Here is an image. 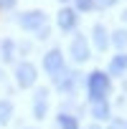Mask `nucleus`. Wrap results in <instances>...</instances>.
<instances>
[{"instance_id": "f257e3e1", "label": "nucleus", "mask_w": 127, "mask_h": 129, "mask_svg": "<svg viewBox=\"0 0 127 129\" xmlns=\"http://www.w3.org/2000/svg\"><path fill=\"white\" fill-rule=\"evenodd\" d=\"M87 91H89V99L92 101H99V99H107L109 91H112V84H109V76L104 71H92L89 79H87Z\"/></svg>"}, {"instance_id": "f03ea898", "label": "nucleus", "mask_w": 127, "mask_h": 129, "mask_svg": "<svg viewBox=\"0 0 127 129\" xmlns=\"http://www.w3.org/2000/svg\"><path fill=\"white\" fill-rule=\"evenodd\" d=\"M36 79H38V71H36L33 63H28V61L18 63V69H15V81H18L23 89L33 86V84H36Z\"/></svg>"}, {"instance_id": "7ed1b4c3", "label": "nucleus", "mask_w": 127, "mask_h": 129, "mask_svg": "<svg viewBox=\"0 0 127 129\" xmlns=\"http://www.w3.org/2000/svg\"><path fill=\"white\" fill-rule=\"evenodd\" d=\"M18 23H20L23 30H41L43 23H46V15H43L41 10H28V13H23V15L18 18Z\"/></svg>"}, {"instance_id": "20e7f679", "label": "nucleus", "mask_w": 127, "mask_h": 129, "mask_svg": "<svg viewBox=\"0 0 127 129\" xmlns=\"http://www.w3.org/2000/svg\"><path fill=\"white\" fill-rule=\"evenodd\" d=\"M43 69H46L51 76H56V74L64 69V53H61L58 48H53V51H48V53L43 56Z\"/></svg>"}, {"instance_id": "39448f33", "label": "nucleus", "mask_w": 127, "mask_h": 129, "mask_svg": "<svg viewBox=\"0 0 127 129\" xmlns=\"http://www.w3.org/2000/svg\"><path fill=\"white\" fill-rule=\"evenodd\" d=\"M89 56H92L89 43L84 41V36H76V38L71 41V58H74L76 63H84V61H89Z\"/></svg>"}, {"instance_id": "423d86ee", "label": "nucleus", "mask_w": 127, "mask_h": 129, "mask_svg": "<svg viewBox=\"0 0 127 129\" xmlns=\"http://www.w3.org/2000/svg\"><path fill=\"white\" fill-rule=\"evenodd\" d=\"M56 89L64 91V94H71V91L76 89V76H74L71 71H66V69H61V71L56 74Z\"/></svg>"}, {"instance_id": "0eeeda50", "label": "nucleus", "mask_w": 127, "mask_h": 129, "mask_svg": "<svg viewBox=\"0 0 127 129\" xmlns=\"http://www.w3.org/2000/svg\"><path fill=\"white\" fill-rule=\"evenodd\" d=\"M58 28H61L64 33H69V30L76 28V13H74L71 8H61V10H58Z\"/></svg>"}, {"instance_id": "6e6552de", "label": "nucleus", "mask_w": 127, "mask_h": 129, "mask_svg": "<svg viewBox=\"0 0 127 129\" xmlns=\"http://www.w3.org/2000/svg\"><path fill=\"white\" fill-rule=\"evenodd\" d=\"M46 111H48V94L41 89V91H36V96H33V116H36V119H43Z\"/></svg>"}, {"instance_id": "1a4fd4ad", "label": "nucleus", "mask_w": 127, "mask_h": 129, "mask_svg": "<svg viewBox=\"0 0 127 129\" xmlns=\"http://www.w3.org/2000/svg\"><path fill=\"white\" fill-rule=\"evenodd\" d=\"M92 114H94V119H97V121H107V119L112 116V109H109L107 99H99V101H92Z\"/></svg>"}, {"instance_id": "9d476101", "label": "nucleus", "mask_w": 127, "mask_h": 129, "mask_svg": "<svg viewBox=\"0 0 127 129\" xmlns=\"http://www.w3.org/2000/svg\"><path fill=\"white\" fill-rule=\"evenodd\" d=\"M92 38H94V46H97L99 51H104V48L109 46V33L104 30V25H94V30H92Z\"/></svg>"}, {"instance_id": "9b49d317", "label": "nucleus", "mask_w": 127, "mask_h": 129, "mask_svg": "<svg viewBox=\"0 0 127 129\" xmlns=\"http://www.w3.org/2000/svg\"><path fill=\"white\" fill-rule=\"evenodd\" d=\"M124 69H127V56H124V53L114 56V58H112V66H109V74H112V76H119V74H124Z\"/></svg>"}, {"instance_id": "f8f14e48", "label": "nucleus", "mask_w": 127, "mask_h": 129, "mask_svg": "<svg viewBox=\"0 0 127 129\" xmlns=\"http://www.w3.org/2000/svg\"><path fill=\"white\" fill-rule=\"evenodd\" d=\"M58 129H79V121H76V116H71V114H58Z\"/></svg>"}, {"instance_id": "ddd939ff", "label": "nucleus", "mask_w": 127, "mask_h": 129, "mask_svg": "<svg viewBox=\"0 0 127 129\" xmlns=\"http://www.w3.org/2000/svg\"><path fill=\"white\" fill-rule=\"evenodd\" d=\"M109 43H112V46H117V48H127V30H124V28L114 30V36L109 38Z\"/></svg>"}, {"instance_id": "4468645a", "label": "nucleus", "mask_w": 127, "mask_h": 129, "mask_svg": "<svg viewBox=\"0 0 127 129\" xmlns=\"http://www.w3.org/2000/svg\"><path fill=\"white\" fill-rule=\"evenodd\" d=\"M10 116H13V104L3 99V101H0V124H8Z\"/></svg>"}, {"instance_id": "2eb2a0df", "label": "nucleus", "mask_w": 127, "mask_h": 129, "mask_svg": "<svg viewBox=\"0 0 127 129\" xmlns=\"http://www.w3.org/2000/svg\"><path fill=\"white\" fill-rule=\"evenodd\" d=\"M3 58L5 61L13 58V41H3Z\"/></svg>"}, {"instance_id": "dca6fc26", "label": "nucleus", "mask_w": 127, "mask_h": 129, "mask_svg": "<svg viewBox=\"0 0 127 129\" xmlns=\"http://www.w3.org/2000/svg\"><path fill=\"white\" fill-rule=\"evenodd\" d=\"M76 5H79V10H84V13H89V10L94 8L92 0H76Z\"/></svg>"}, {"instance_id": "f3484780", "label": "nucleus", "mask_w": 127, "mask_h": 129, "mask_svg": "<svg viewBox=\"0 0 127 129\" xmlns=\"http://www.w3.org/2000/svg\"><path fill=\"white\" fill-rule=\"evenodd\" d=\"M109 129H127V121H124V119H114V121L109 124Z\"/></svg>"}, {"instance_id": "a211bd4d", "label": "nucleus", "mask_w": 127, "mask_h": 129, "mask_svg": "<svg viewBox=\"0 0 127 129\" xmlns=\"http://www.w3.org/2000/svg\"><path fill=\"white\" fill-rule=\"evenodd\" d=\"M15 5V0H0V10H10Z\"/></svg>"}, {"instance_id": "6ab92c4d", "label": "nucleus", "mask_w": 127, "mask_h": 129, "mask_svg": "<svg viewBox=\"0 0 127 129\" xmlns=\"http://www.w3.org/2000/svg\"><path fill=\"white\" fill-rule=\"evenodd\" d=\"M99 3H102V5H112V3H114V0H99Z\"/></svg>"}, {"instance_id": "aec40b11", "label": "nucleus", "mask_w": 127, "mask_h": 129, "mask_svg": "<svg viewBox=\"0 0 127 129\" xmlns=\"http://www.w3.org/2000/svg\"><path fill=\"white\" fill-rule=\"evenodd\" d=\"M122 89H124V94H127V81H124V84H122Z\"/></svg>"}, {"instance_id": "412c9836", "label": "nucleus", "mask_w": 127, "mask_h": 129, "mask_svg": "<svg viewBox=\"0 0 127 129\" xmlns=\"http://www.w3.org/2000/svg\"><path fill=\"white\" fill-rule=\"evenodd\" d=\"M89 129H102V126H97V124H94V126H89Z\"/></svg>"}]
</instances>
